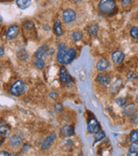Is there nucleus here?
Here are the masks:
<instances>
[{
	"label": "nucleus",
	"mask_w": 138,
	"mask_h": 156,
	"mask_svg": "<svg viewBox=\"0 0 138 156\" xmlns=\"http://www.w3.org/2000/svg\"><path fill=\"white\" fill-rule=\"evenodd\" d=\"M121 2H122V4H123L125 7H126V6H129V5L131 4V3H132V0H121Z\"/></svg>",
	"instance_id": "32"
},
{
	"label": "nucleus",
	"mask_w": 138,
	"mask_h": 156,
	"mask_svg": "<svg viewBox=\"0 0 138 156\" xmlns=\"http://www.w3.org/2000/svg\"><path fill=\"white\" fill-rule=\"evenodd\" d=\"M60 80L63 83H67L68 85L71 84L72 82V77L70 76V74L68 73L67 70L66 69L65 67H62L60 69Z\"/></svg>",
	"instance_id": "7"
},
{
	"label": "nucleus",
	"mask_w": 138,
	"mask_h": 156,
	"mask_svg": "<svg viewBox=\"0 0 138 156\" xmlns=\"http://www.w3.org/2000/svg\"><path fill=\"white\" fill-rule=\"evenodd\" d=\"M61 133L63 136H71L74 134V128L72 126H64L61 129Z\"/></svg>",
	"instance_id": "12"
},
{
	"label": "nucleus",
	"mask_w": 138,
	"mask_h": 156,
	"mask_svg": "<svg viewBox=\"0 0 138 156\" xmlns=\"http://www.w3.org/2000/svg\"><path fill=\"white\" fill-rule=\"evenodd\" d=\"M1 55H4V48L1 46Z\"/></svg>",
	"instance_id": "35"
},
{
	"label": "nucleus",
	"mask_w": 138,
	"mask_h": 156,
	"mask_svg": "<svg viewBox=\"0 0 138 156\" xmlns=\"http://www.w3.org/2000/svg\"><path fill=\"white\" fill-rule=\"evenodd\" d=\"M20 33V27L19 26L17 25H13L11 26L7 31L6 33V38L10 40V39H15L17 38V36L19 35Z\"/></svg>",
	"instance_id": "5"
},
{
	"label": "nucleus",
	"mask_w": 138,
	"mask_h": 156,
	"mask_svg": "<svg viewBox=\"0 0 138 156\" xmlns=\"http://www.w3.org/2000/svg\"><path fill=\"white\" fill-rule=\"evenodd\" d=\"M130 140L131 143H137L138 142V131L134 130L131 131L130 135Z\"/></svg>",
	"instance_id": "25"
},
{
	"label": "nucleus",
	"mask_w": 138,
	"mask_h": 156,
	"mask_svg": "<svg viewBox=\"0 0 138 156\" xmlns=\"http://www.w3.org/2000/svg\"><path fill=\"white\" fill-rule=\"evenodd\" d=\"M0 155L3 156V155H10L8 152H5V151H1V154H0Z\"/></svg>",
	"instance_id": "34"
},
{
	"label": "nucleus",
	"mask_w": 138,
	"mask_h": 156,
	"mask_svg": "<svg viewBox=\"0 0 138 156\" xmlns=\"http://www.w3.org/2000/svg\"><path fill=\"white\" fill-rule=\"evenodd\" d=\"M122 84V80L120 79H119L118 80H116V82L113 84L112 88H111V91L114 93H118V91L119 90V89L121 87Z\"/></svg>",
	"instance_id": "22"
},
{
	"label": "nucleus",
	"mask_w": 138,
	"mask_h": 156,
	"mask_svg": "<svg viewBox=\"0 0 138 156\" xmlns=\"http://www.w3.org/2000/svg\"><path fill=\"white\" fill-rule=\"evenodd\" d=\"M72 36H73V39L74 41H79V40H80L81 38H83V34L81 32H74Z\"/></svg>",
	"instance_id": "27"
},
{
	"label": "nucleus",
	"mask_w": 138,
	"mask_h": 156,
	"mask_svg": "<svg viewBox=\"0 0 138 156\" xmlns=\"http://www.w3.org/2000/svg\"><path fill=\"white\" fill-rule=\"evenodd\" d=\"M112 59H113V62L116 64H120L125 59V54L120 51H117L113 52L112 55Z\"/></svg>",
	"instance_id": "11"
},
{
	"label": "nucleus",
	"mask_w": 138,
	"mask_h": 156,
	"mask_svg": "<svg viewBox=\"0 0 138 156\" xmlns=\"http://www.w3.org/2000/svg\"><path fill=\"white\" fill-rule=\"evenodd\" d=\"M53 30H54V33L55 35H57V36H62V35L63 31L62 28V26H61V21H60V20H56L55 21Z\"/></svg>",
	"instance_id": "17"
},
{
	"label": "nucleus",
	"mask_w": 138,
	"mask_h": 156,
	"mask_svg": "<svg viewBox=\"0 0 138 156\" xmlns=\"http://www.w3.org/2000/svg\"><path fill=\"white\" fill-rule=\"evenodd\" d=\"M74 1V3H76V4H79L80 2H81L82 0H73Z\"/></svg>",
	"instance_id": "36"
},
{
	"label": "nucleus",
	"mask_w": 138,
	"mask_h": 156,
	"mask_svg": "<svg viewBox=\"0 0 138 156\" xmlns=\"http://www.w3.org/2000/svg\"><path fill=\"white\" fill-rule=\"evenodd\" d=\"M62 17H63V21H64V22H65V23H67V24H69V23L73 22V21H74V20L76 19V13L73 9H68L64 10Z\"/></svg>",
	"instance_id": "4"
},
{
	"label": "nucleus",
	"mask_w": 138,
	"mask_h": 156,
	"mask_svg": "<svg viewBox=\"0 0 138 156\" xmlns=\"http://www.w3.org/2000/svg\"><path fill=\"white\" fill-rule=\"evenodd\" d=\"M87 30H88V33L90 36H92V37L93 36H96L97 32L99 30V26L97 25V24H90L88 27Z\"/></svg>",
	"instance_id": "18"
},
{
	"label": "nucleus",
	"mask_w": 138,
	"mask_h": 156,
	"mask_svg": "<svg viewBox=\"0 0 138 156\" xmlns=\"http://www.w3.org/2000/svg\"><path fill=\"white\" fill-rule=\"evenodd\" d=\"M100 124L96 120L95 118L90 119L88 120V125H87V130L90 133L95 134L98 133L100 131Z\"/></svg>",
	"instance_id": "3"
},
{
	"label": "nucleus",
	"mask_w": 138,
	"mask_h": 156,
	"mask_svg": "<svg viewBox=\"0 0 138 156\" xmlns=\"http://www.w3.org/2000/svg\"><path fill=\"white\" fill-rule=\"evenodd\" d=\"M46 52H47V46L46 45H43V46H41L38 49V51H36L34 56L36 58H43L44 59V55Z\"/></svg>",
	"instance_id": "20"
},
{
	"label": "nucleus",
	"mask_w": 138,
	"mask_h": 156,
	"mask_svg": "<svg viewBox=\"0 0 138 156\" xmlns=\"http://www.w3.org/2000/svg\"><path fill=\"white\" fill-rule=\"evenodd\" d=\"M9 133V128L8 126H1V136H6Z\"/></svg>",
	"instance_id": "28"
},
{
	"label": "nucleus",
	"mask_w": 138,
	"mask_h": 156,
	"mask_svg": "<svg viewBox=\"0 0 138 156\" xmlns=\"http://www.w3.org/2000/svg\"><path fill=\"white\" fill-rule=\"evenodd\" d=\"M23 27H24V29L27 30V31H32V30H34V28H35V25H34L33 21H27L25 22H23Z\"/></svg>",
	"instance_id": "23"
},
{
	"label": "nucleus",
	"mask_w": 138,
	"mask_h": 156,
	"mask_svg": "<svg viewBox=\"0 0 138 156\" xmlns=\"http://www.w3.org/2000/svg\"><path fill=\"white\" fill-rule=\"evenodd\" d=\"M21 138L20 136H18L15 135L11 136V138L9 140V144L12 146L13 148H17V147H19V146H21Z\"/></svg>",
	"instance_id": "15"
},
{
	"label": "nucleus",
	"mask_w": 138,
	"mask_h": 156,
	"mask_svg": "<svg viewBox=\"0 0 138 156\" xmlns=\"http://www.w3.org/2000/svg\"><path fill=\"white\" fill-rule=\"evenodd\" d=\"M128 155H138V144L136 143H132L130 146L129 151H128Z\"/></svg>",
	"instance_id": "19"
},
{
	"label": "nucleus",
	"mask_w": 138,
	"mask_h": 156,
	"mask_svg": "<svg viewBox=\"0 0 138 156\" xmlns=\"http://www.w3.org/2000/svg\"><path fill=\"white\" fill-rule=\"evenodd\" d=\"M116 102H117L118 104L120 106V107H124V106L126 104V98H124V97H119V98H118L117 100H116Z\"/></svg>",
	"instance_id": "29"
},
{
	"label": "nucleus",
	"mask_w": 138,
	"mask_h": 156,
	"mask_svg": "<svg viewBox=\"0 0 138 156\" xmlns=\"http://www.w3.org/2000/svg\"><path fill=\"white\" fill-rule=\"evenodd\" d=\"M116 9L114 0H101L99 4V10L104 15H111Z\"/></svg>",
	"instance_id": "1"
},
{
	"label": "nucleus",
	"mask_w": 138,
	"mask_h": 156,
	"mask_svg": "<svg viewBox=\"0 0 138 156\" xmlns=\"http://www.w3.org/2000/svg\"><path fill=\"white\" fill-rule=\"evenodd\" d=\"M56 138V134L55 132L50 133V135L48 136L45 138V140L43 142L42 144V150H47L48 148L51 146V144L54 143V141Z\"/></svg>",
	"instance_id": "9"
},
{
	"label": "nucleus",
	"mask_w": 138,
	"mask_h": 156,
	"mask_svg": "<svg viewBox=\"0 0 138 156\" xmlns=\"http://www.w3.org/2000/svg\"><path fill=\"white\" fill-rule=\"evenodd\" d=\"M50 97H52V99H55H55L57 98V97H58V95H57V94H56L55 92H54V91H53V92H51L50 94Z\"/></svg>",
	"instance_id": "33"
},
{
	"label": "nucleus",
	"mask_w": 138,
	"mask_h": 156,
	"mask_svg": "<svg viewBox=\"0 0 138 156\" xmlns=\"http://www.w3.org/2000/svg\"><path fill=\"white\" fill-rule=\"evenodd\" d=\"M109 67V62L107 59H101L97 64H96V68L98 71H104Z\"/></svg>",
	"instance_id": "13"
},
{
	"label": "nucleus",
	"mask_w": 138,
	"mask_h": 156,
	"mask_svg": "<svg viewBox=\"0 0 138 156\" xmlns=\"http://www.w3.org/2000/svg\"><path fill=\"white\" fill-rule=\"evenodd\" d=\"M136 112V106L134 103H130L124 108V113L127 116H132Z\"/></svg>",
	"instance_id": "14"
},
{
	"label": "nucleus",
	"mask_w": 138,
	"mask_h": 156,
	"mask_svg": "<svg viewBox=\"0 0 138 156\" xmlns=\"http://www.w3.org/2000/svg\"><path fill=\"white\" fill-rule=\"evenodd\" d=\"M76 55H77V51L74 48H70L67 51V53L64 56L63 60V64H69L71 63L73 60L75 59Z\"/></svg>",
	"instance_id": "6"
},
{
	"label": "nucleus",
	"mask_w": 138,
	"mask_h": 156,
	"mask_svg": "<svg viewBox=\"0 0 138 156\" xmlns=\"http://www.w3.org/2000/svg\"><path fill=\"white\" fill-rule=\"evenodd\" d=\"M55 111H56L57 113H62L63 110V107L61 103H56L55 106Z\"/></svg>",
	"instance_id": "31"
},
{
	"label": "nucleus",
	"mask_w": 138,
	"mask_h": 156,
	"mask_svg": "<svg viewBox=\"0 0 138 156\" xmlns=\"http://www.w3.org/2000/svg\"><path fill=\"white\" fill-rule=\"evenodd\" d=\"M67 53V49H66V46H65V44H60L58 47V54H57V62L59 63L63 64V60H64V56Z\"/></svg>",
	"instance_id": "10"
},
{
	"label": "nucleus",
	"mask_w": 138,
	"mask_h": 156,
	"mask_svg": "<svg viewBox=\"0 0 138 156\" xmlns=\"http://www.w3.org/2000/svg\"><path fill=\"white\" fill-rule=\"evenodd\" d=\"M26 90H27V86L21 80L16 81L10 88V93L15 97H20L23 95L26 92Z\"/></svg>",
	"instance_id": "2"
},
{
	"label": "nucleus",
	"mask_w": 138,
	"mask_h": 156,
	"mask_svg": "<svg viewBox=\"0 0 138 156\" xmlns=\"http://www.w3.org/2000/svg\"><path fill=\"white\" fill-rule=\"evenodd\" d=\"M130 36L135 39H137L138 38V27H133L131 29H130Z\"/></svg>",
	"instance_id": "26"
},
{
	"label": "nucleus",
	"mask_w": 138,
	"mask_h": 156,
	"mask_svg": "<svg viewBox=\"0 0 138 156\" xmlns=\"http://www.w3.org/2000/svg\"><path fill=\"white\" fill-rule=\"evenodd\" d=\"M96 80L97 82L101 84V85H109L110 82H111V77L109 75L108 73H101L100 74H98L96 77Z\"/></svg>",
	"instance_id": "8"
},
{
	"label": "nucleus",
	"mask_w": 138,
	"mask_h": 156,
	"mask_svg": "<svg viewBox=\"0 0 138 156\" xmlns=\"http://www.w3.org/2000/svg\"><path fill=\"white\" fill-rule=\"evenodd\" d=\"M17 56L20 60H26L28 57V55H27L25 49L23 47H21V49L17 51Z\"/></svg>",
	"instance_id": "21"
},
{
	"label": "nucleus",
	"mask_w": 138,
	"mask_h": 156,
	"mask_svg": "<svg viewBox=\"0 0 138 156\" xmlns=\"http://www.w3.org/2000/svg\"><path fill=\"white\" fill-rule=\"evenodd\" d=\"M34 65H35V67L38 69H43V68H44V61L43 58H37L36 61H35V62H34Z\"/></svg>",
	"instance_id": "24"
},
{
	"label": "nucleus",
	"mask_w": 138,
	"mask_h": 156,
	"mask_svg": "<svg viewBox=\"0 0 138 156\" xmlns=\"http://www.w3.org/2000/svg\"><path fill=\"white\" fill-rule=\"evenodd\" d=\"M105 137V134L103 131H99L98 133H96V142H98V141H100L102 138H104Z\"/></svg>",
	"instance_id": "30"
},
{
	"label": "nucleus",
	"mask_w": 138,
	"mask_h": 156,
	"mask_svg": "<svg viewBox=\"0 0 138 156\" xmlns=\"http://www.w3.org/2000/svg\"><path fill=\"white\" fill-rule=\"evenodd\" d=\"M32 4V0H16V5L21 9L28 8Z\"/></svg>",
	"instance_id": "16"
}]
</instances>
